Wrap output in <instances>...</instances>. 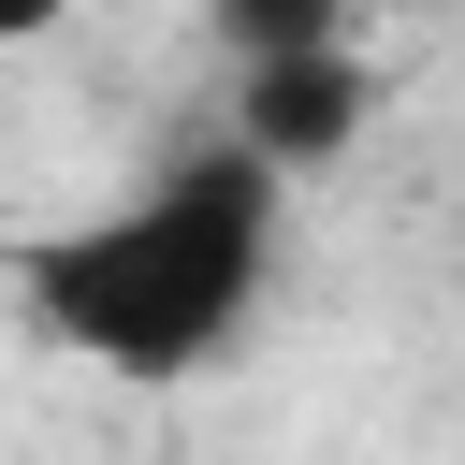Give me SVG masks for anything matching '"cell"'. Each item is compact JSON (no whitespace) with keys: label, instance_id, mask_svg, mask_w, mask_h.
I'll use <instances>...</instances> for the list:
<instances>
[{"label":"cell","instance_id":"1","mask_svg":"<svg viewBox=\"0 0 465 465\" xmlns=\"http://www.w3.org/2000/svg\"><path fill=\"white\" fill-rule=\"evenodd\" d=\"M276 203H291V174L218 131V145L160 160L131 203H87V218L29 232L0 262V291L29 305L44 349L102 363L116 392H174V378L247 349L262 276H276Z\"/></svg>","mask_w":465,"mask_h":465},{"label":"cell","instance_id":"2","mask_svg":"<svg viewBox=\"0 0 465 465\" xmlns=\"http://www.w3.org/2000/svg\"><path fill=\"white\" fill-rule=\"evenodd\" d=\"M363 116H378V58H363L349 29H334V44H262V58L232 73V145L276 160V174L334 160Z\"/></svg>","mask_w":465,"mask_h":465},{"label":"cell","instance_id":"3","mask_svg":"<svg viewBox=\"0 0 465 465\" xmlns=\"http://www.w3.org/2000/svg\"><path fill=\"white\" fill-rule=\"evenodd\" d=\"M44 29H73V0H0V44H44Z\"/></svg>","mask_w":465,"mask_h":465}]
</instances>
